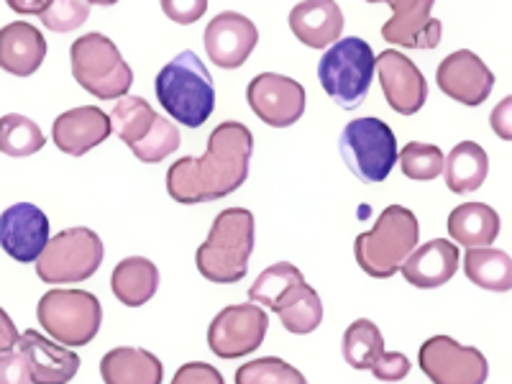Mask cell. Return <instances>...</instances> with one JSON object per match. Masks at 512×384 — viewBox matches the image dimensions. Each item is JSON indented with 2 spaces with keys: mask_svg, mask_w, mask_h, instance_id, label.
Masks as SVG:
<instances>
[{
  "mask_svg": "<svg viewBox=\"0 0 512 384\" xmlns=\"http://www.w3.org/2000/svg\"><path fill=\"white\" fill-rule=\"evenodd\" d=\"M254 134L239 121H223L213 128L203 157L177 159L167 172L169 198L182 205L221 200L239 190L249 177Z\"/></svg>",
  "mask_w": 512,
  "mask_h": 384,
  "instance_id": "1",
  "label": "cell"
},
{
  "mask_svg": "<svg viewBox=\"0 0 512 384\" xmlns=\"http://www.w3.org/2000/svg\"><path fill=\"white\" fill-rule=\"evenodd\" d=\"M159 105L177 123L198 128L216 111V88L200 57L190 49L177 54L159 70L154 80Z\"/></svg>",
  "mask_w": 512,
  "mask_h": 384,
  "instance_id": "2",
  "label": "cell"
},
{
  "mask_svg": "<svg viewBox=\"0 0 512 384\" xmlns=\"http://www.w3.org/2000/svg\"><path fill=\"white\" fill-rule=\"evenodd\" d=\"M254 251V213L246 208H226L210 226L208 239L195 254L198 272L216 285L241 282L249 272Z\"/></svg>",
  "mask_w": 512,
  "mask_h": 384,
  "instance_id": "3",
  "label": "cell"
},
{
  "mask_svg": "<svg viewBox=\"0 0 512 384\" xmlns=\"http://www.w3.org/2000/svg\"><path fill=\"white\" fill-rule=\"evenodd\" d=\"M420 239V223L413 210L387 205L377 223L354 241L356 264L374 280H390L400 272L402 262L413 254Z\"/></svg>",
  "mask_w": 512,
  "mask_h": 384,
  "instance_id": "4",
  "label": "cell"
},
{
  "mask_svg": "<svg viewBox=\"0 0 512 384\" xmlns=\"http://www.w3.org/2000/svg\"><path fill=\"white\" fill-rule=\"evenodd\" d=\"M318 80L338 108L344 111L359 108L374 80L372 47L359 36L338 39L320 57Z\"/></svg>",
  "mask_w": 512,
  "mask_h": 384,
  "instance_id": "5",
  "label": "cell"
},
{
  "mask_svg": "<svg viewBox=\"0 0 512 384\" xmlns=\"http://www.w3.org/2000/svg\"><path fill=\"white\" fill-rule=\"evenodd\" d=\"M111 126L118 139L144 164H157L180 149V131L172 121L159 116L152 105L136 95H123L111 113Z\"/></svg>",
  "mask_w": 512,
  "mask_h": 384,
  "instance_id": "6",
  "label": "cell"
},
{
  "mask_svg": "<svg viewBox=\"0 0 512 384\" xmlns=\"http://www.w3.org/2000/svg\"><path fill=\"white\" fill-rule=\"evenodd\" d=\"M72 77L100 100H118L134 85V70L108 36L85 34L70 49Z\"/></svg>",
  "mask_w": 512,
  "mask_h": 384,
  "instance_id": "7",
  "label": "cell"
},
{
  "mask_svg": "<svg viewBox=\"0 0 512 384\" xmlns=\"http://www.w3.org/2000/svg\"><path fill=\"white\" fill-rule=\"evenodd\" d=\"M36 318L57 344L88 346L103 326V308L88 290H49L36 305Z\"/></svg>",
  "mask_w": 512,
  "mask_h": 384,
  "instance_id": "8",
  "label": "cell"
},
{
  "mask_svg": "<svg viewBox=\"0 0 512 384\" xmlns=\"http://www.w3.org/2000/svg\"><path fill=\"white\" fill-rule=\"evenodd\" d=\"M105 246L98 233L90 228H67L47 241L36 259V277L47 285L85 282L100 269Z\"/></svg>",
  "mask_w": 512,
  "mask_h": 384,
  "instance_id": "9",
  "label": "cell"
},
{
  "mask_svg": "<svg viewBox=\"0 0 512 384\" xmlns=\"http://www.w3.org/2000/svg\"><path fill=\"white\" fill-rule=\"evenodd\" d=\"M338 152L361 182H384L397 164V139L382 118H354L338 136Z\"/></svg>",
  "mask_w": 512,
  "mask_h": 384,
  "instance_id": "10",
  "label": "cell"
},
{
  "mask_svg": "<svg viewBox=\"0 0 512 384\" xmlns=\"http://www.w3.org/2000/svg\"><path fill=\"white\" fill-rule=\"evenodd\" d=\"M269 331L267 310L254 303L228 305L208 328L210 351L221 359H241L264 344Z\"/></svg>",
  "mask_w": 512,
  "mask_h": 384,
  "instance_id": "11",
  "label": "cell"
},
{
  "mask_svg": "<svg viewBox=\"0 0 512 384\" xmlns=\"http://www.w3.org/2000/svg\"><path fill=\"white\" fill-rule=\"evenodd\" d=\"M420 369L433 384H484L489 377L482 351L451 336H433L420 346Z\"/></svg>",
  "mask_w": 512,
  "mask_h": 384,
  "instance_id": "12",
  "label": "cell"
},
{
  "mask_svg": "<svg viewBox=\"0 0 512 384\" xmlns=\"http://www.w3.org/2000/svg\"><path fill=\"white\" fill-rule=\"evenodd\" d=\"M246 100L254 116L272 128H287L305 113V88L297 80L277 72H262L249 82Z\"/></svg>",
  "mask_w": 512,
  "mask_h": 384,
  "instance_id": "13",
  "label": "cell"
},
{
  "mask_svg": "<svg viewBox=\"0 0 512 384\" xmlns=\"http://www.w3.org/2000/svg\"><path fill=\"white\" fill-rule=\"evenodd\" d=\"M374 70L379 75L384 100L390 103L392 111L400 116H415L428 100V82L418 64L410 62L397 49H387L379 57H374Z\"/></svg>",
  "mask_w": 512,
  "mask_h": 384,
  "instance_id": "14",
  "label": "cell"
},
{
  "mask_svg": "<svg viewBox=\"0 0 512 384\" xmlns=\"http://www.w3.org/2000/svg\"><path fill=\"white\" fill-rule=\"evenodd\" d=\"M203 44L208 59L216 67L239 70L259 44V31H256L254 21L246 18L244 13L223 11L205 26Z\"/></svg>",
  "mask_w": 512,
  "mask_h": 384,
  "instance_id": "15",
  "label": "cell"
},
{
  "mask_svg": "<svg viewBox=\"0 0 512 384\" xmlns=\"http://www.w3.org/2000/svg\"><path fill=\"white\" fill-rule=\"evenodd\" d=\"M392 18L382 26V39L402 49H436L443 26L433 18L436 0H384Z\"/></svg>",
  "mask_w": 512,
  "mask_h": 384,
  "instance_id": "16",
  "label": "cell"
},
{
  "mask_svg": "<svg viewBox=\"0 0 512 384\" xmlns=\"http://www.w3.org/2000/svg\"><path fill=\"white\" fill-rule=\"evenodd\" d=\"M436 82L443 95L461 105L477 108L495 88V75L477 54L469 49H459L438 64Z\"/></svg>",
  "mask_w": 512,
  "mask_h": 384,
  "instance_id": "17",
  "label": "cell"
},
{
  "mask_svg": "<svg viewBox=\"0 0 512 384\" xmlns=\"http://www.w3.org/2000/svg\"><path fill=\"white\" fill-rule=\"evenodd\" d=\"M47 241L49 218L34 203H16L0 213V246L16 262H36Z\"/></svg>",
  "mask_w": 512,
  "mask_h": 384,
  "instance_id": "18",
  "label": "cell"
},
{
  "mask_svg": "<svg viewBox=\"0 0 512 384\" xmlns=\"http://www.w3.org/2000/svg\"><path fill=\"white\" fill-rule=\"evenodd\" d=\"M113 134L111 116L100 111L98 105H82L64 111L62 116L54 118L52 139L59 152L70 154V157H82V154L93 152L95 146L103 144Z\"/></svg>",
  "mask_w": 512,
  "mask_h": 384,
  "instance_id": "19",
  "label": "cell"
},
{
  "mask_svg": "<svg viewBox=\"0 0 512 384\" xmlns=\"http://www.w3.org/2000/svg\"><path fill=\"white\" fill-rule=\"evenodd\" d=\"M16 349L29 361L31 384H67L80 372V356L75 351L64 349L34 328L18 336Z\"/></svg>",
  "mask_w": 512,
  "mask_h": 384,
  "instance_id": "20",
  "label": "cell"
},
{
  "mask_svg": "<svg viewBox=\"0 0 512 384\" xmlns=\"http://www.w3.org/2000/svg\"><path fill=\"white\" fill-rule=\"evenodd\" d=\"M459 249L448 239H433L423 246H415L413 254L402 262V277L418 290H436L451 282L459 269Z\"/></svg>",
  "mask_w": 512,
  "mask_h": 384,
  "instance_id": "21",
  "label": "cell"
},
{
  "mask_svg": "<svg viewBox=\"0 0 512 384\" xmlns=\"http://www.w3.org/2000/svg\"><path fill=\"white\" fill-rule=\"evenodd\" d=\"M290 29L308 49H328L341 39L344 13L336 0H300L290 11Z\"/></svg>",
  "mask_w": 512,
  "mask_h": 384,
  "instance_id": "22",
  "label": "cell"
},
{
  "mask_svg": "<svg viewBox=\"0 0 512 384\" xmlns=\"http://www.w3.org/2000/svg\"><path fill=\"white\" fill-rule=\"evenodd\" d=\"M47 59V39L26 21L0 29V70L16 77H31Z\"/></svg>",
  "mask_w": 512,
  "mask_h": 384,
  "instance_id": "23",
  "label": "cell"
},
{
  "mask_svg": "<svg viewBox=\"0 0 512 384\" xmlns=\"http://www.w3.org/2000/svg\"><path fill=\"white\" fill-rule=\"evenodd\" d=\"M100 377L105 384H162V361L146 349L118 346L100 361Z\"/></svg>",
  "mask_w": 512,
  "mask_h": 384,
  "instance_id": "24",
  "label": "cell"
},
{
  "mask_svg": "<svg viewBox=\"0 0 512 384\" xmlns=\"http://www.w3.org/2000/svg\"><path fill=\"white\" fill-rule=\"evenodd\" d=\"M500 216L492 205L484 203H464L456 205L448 216V233L456 244L466 249H479V246H492L500 236Z\"/></svg>",
  "mask_w": 512,
  "mask_h": 384,
  "instance_id": "25",
  "label": "cell"
},
{
  "mask_svg": "<svg viewBox=\"0 0 512 384\" xmlns=\"http://www.w3.org/2000/svg\"><path fill=\"white\" fill-rule=\"evenodd\" d=\"M111 290L126 308H141L159 290L157 264L144 259V256H128L113 269Z\"/></svg>",
  "mask_w": 512,
  "mask_h": 384,
  "instance_id": "26",
  "label": "cell"
},
{
  "mask_svg": "<svg viewBox=\"0 0 512 384\" xmlns=\"http://www.w3.org/2000/svg\"><path fill=\"white\" fill-rule=\"evenodd\" d=\"M489 172V157L474 141L456 144L448 157H443V180L454 195H466L484 185Z\"/></svg>",
  "mask_w": 512,
  "mask_h": 384,
  "instance_id": "27",
  "label": "cell"
},
{
  "mask_svg": "<svg viewBox=\"0 0 512 384\" xmlns=\"http://www.w3.org/2000/svg\"><path fill=\"white\" fill-rule=\"evenodd\" d=\"M464 272L469 282L489 292L512 290V259L507 251L479 246L464 256Z\"/></svg>",
  "mask_w": 512,
  "mask_h": 384,
  "instance_id": "28",
  "label": "cell"
},
{
  "mask_svg": "<svg viewBox=\"0 0 512 384\" xmlns=\"http://www.w3.org/2000/svg\"><path fill=\"white\" fill-rule=\"evenodd\" d=\"M300 285H305L303 272L290 262H277L256 277L254 285L249 287V300L254 305H264V310L277 313V308Z\"/></svg>",
  "mask_w": 512,
  "mask_h": 384,
  "instance_id": "29",
  "label": "cell"
},
{
  "mask_svg": "<svg viewBox=\"0 0 512 384\" xmlns=\"http://www.w3.org/2000/svg\"><path fill=\"white\" fill-rule=\"evenodd\" d=\"M277 315H280L287 333L308 336V333H313L323 323V303H320L318 292L305 282L277 308Z\"/></svg>",
  "mask_w": 512,
  "mask_h": 384,
  "instance_id": "30",
  "label": "cell"
},
{
  "mask_svg": "<svg viewBox=\"0 0 512 384\" xmlns=\"http://www.w3.org/2000/svg\"><path fill=\"white\" fill-rule=\"evenodd\" d=\"M47 144L44 134H41L39 123L31 121L29 116L21 113H8L0 118V154L6 157H31V154L41 152Z\"/></svg>",
  "mask_w": 512,
  "mask_h": 384,
  "instance_id": "31",
  "label": "cell"
},
{
  "mask_svg": "<svg viewBox=\"0 0 512 384\" xmlns=\"http://www.w3.org/2000/svg\"><path fill=\"white\" fill-rule=\"evenodd\" d=\"M382 351H384L382 331L374 326L372 320L359 318L346 328L344 344H341V354H344V361L351 369H369Z\"/></svg>",
  "mask_w": 512,
  "mask_h": 384,
  "instance_id": "32",
  "label": "cell"
},
{
  "mask_svg": "<svg viewBox=\"0 0 512 384\" xmlns=\"http://www.w3.org/2000/svg\"><path fill=\"white\" fill-rule=\"evenodd\" d=\"M236 384H308V379L285 359L264 356V359L246 361L244 367H239Z\"/></svg>",
  "mask_w": 512,
  "mask_h": 384,
  "instance_id": "33",
  "label": "cell"
},
{
  "mask_svg": "<svg viewBox=\"0 0 512 384\" xmlns=\"http://www.w3.org/2000/svg\"><path fill=\"white\" fill-rule=\"evenodd\" d=\"M397 162L402 175L418 182L436 180L443 172V152L436 144H423V141H410L402 152H397Z\"/></svg>",
  "mask_w": 512,
  "mask_h": 384,
  "instance_id": "34",
  "label": "cell"
},
{
  "mask_svg": "<svg viewBox=\"0 0 512 384\" xmlns=\"http://www.w3.org/2000/svg\"><path fill=\"white\" fill-rule=\"evenodd\" d=\"M39 18L44 29L57 31V34H70L90 18V3L88 0H52L39 13Z\"/></svg>",
  "mask_w": 512,
  "mask_h": 384,
  "instance_id": "35",
  "label": "cell"
},
{
  "mask_svg": "<svg viewBox=\"0 0 512 384\" xmlns=\"http://www.w3.org/2000/svg\"><path fill=\"white\" fill-rule=\"evenodd\" d=\"M164 16L180 26L198 24L208 11V0H159Z\"/></svg>",
  "mask_w": 512,
  "mask_h": 384,
  "instance_id": "36",
  "label": "cell"
},
{
  "mask_svg": "<svg viewBox=\"0 0 512 384\" xmlns=\"http://www.w3.org/2000/svg\"><path fill=\"white\" fill-rule=\"evenodd\" d=\"M369 369L379 382H400L410 374V359L400 351H382Z\"/></svg>",
  "mask_w": 512,
  "mask_h": 384,
  "instance_id": "37",
  "label": "cell"
},
{
  "mask_svg": "<svg viewBox=\"0 0 512 384\" xmlns=\"http://www.w3.org/2000/svg\"><path fill=\"white\" fill-rule=\"evenodd\" d=\"M0 384H31V369L18 349L0 354Z\"/></svg>",
  "mask_w": 512,
  "mask_h": 384,
  "instance_id": "38",
  "label": "cell"
},
{
  "mask_svg": "<svg viewBox=\"0 0 512 384\" xmlns=\"http://www.w3.org/2000/svg\"><path fill=\"white\" fill-rule=\"evenodd\" d=\"M169 384H226L223 374L218 372L213 364H205V361H190L185 367L177 369V374L172 377Z\"/></svg>",
  "mask_w": 512,
  "mask_h": 384,
  "instance_id": "39",
  "label": "cell"
},
{
  "mask_svg": "<svg viewBox=\"0 0 512 384\" xmlns=\"http://www.w3.org/2000/svg\"><path fill=\"white\" fill-rule=\"evenodd\" d=\"M489 123H492V131H495L500 139H512V98H505L497 105L495 111H492V116H489Z\"/></svg>",
  "mask_w": 512,
  "mask_h": 384,
  "instance_id": "40",
  "label": "cell"
},
{
  "mask_svg": "<svg viewBox=\"0 0 512 384\" xmlns=\"http://www.w3.org/2000/svg\"><path fill=\"white\" fill-rule=\"evenodd\" d=\"M18 336H21V333H18L13 318L6 313V310L0 308V354H6V351L16 349Z\"/></svg>",
  "mask_w": 512,
  "mask_h": 384,
  "instance_id": "41",
  "label": "cell"
},
{
  "mask_svg": "<svg viewBox=\"0 0 512 384\" xmlns=\"http://www.w3.org/2000/svg\"><path fill=\"white\" fill-rule=\"evenodd\" d=\"M6 3L11 11L21 13V16H39L52 0H6Z\"/></svg>",
  "mask_w": 512,
  "mask_h": 384,
  "instance_id": "42",
  "label": "cell"
},
{
  "mask_svg": "<svg viewBox=\"0 0 512 384\" xmlns=\"http://www.w3.org/2000/svg\"><path fill=\"white\" fill-rule=\"evenodd\" d=\"M90 6H116L118 0H88Z\"/></svg>",
  "mask_w": 512,
  "mask_h": 384,
  "instance_id": "43",
  "label": "cell"
},
{
  "mask_svg": "<svg viewBox=\"0 0 512 384\" xmlns=\"http://www.w3.org/2000/svg\"><path fill=\"white\" fill-rule=\"evenodd\" d=\"M367 3H384V0H367Z\"/></svg>",
  "mask_w": 512,
  "mask_h": 384,
  "instance_id": "44",
  "label": "cell"
}]
</instances>
